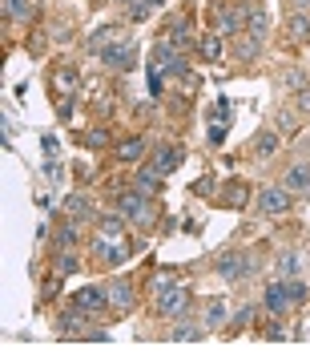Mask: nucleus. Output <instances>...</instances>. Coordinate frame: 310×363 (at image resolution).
<instances>
[{"instance_id":"obj_1","label":"nucleus","mask_w":310,"mask_h":363,"mask_svg":"<svg viewBox=\"0 0 310 363\" xmlns=\"http://www.w3.org/2000/svg\"><path fill=\"white\" fill-rule=\"evenodd\" d=\"M117 206H121V214H125L133 226H154V222H157L154 198L142 194V190H121V194H117Z\"/></svg>"},{"instance_id":"obj_2","label":"nucleus","mask_w":310,"mask_h":363,"mask_svg":"<svg viewBox=\"0 0 310 363\" xmlns=\"http://www.w3.org/2000/svg\"><path fill=\"white\" fill-rule=\"evenodd\" d=\"M246 21H250V4L230 0V4H222L218 13H214V33H222V37H242Z\"/></svg>"},{"instance_id":"obj_3","label":"nucleus","mask_w":310,"mask_h":363,"mask_svg":"<svg viewBox=\"0 0 310 363\" xmlns=\"http://www.w3.org/2000/svg\"><path fill=\"white\" fill-rule=\"evenodd\" d=\"M254 202H258V210L266 218H282V214H290V206H294V194H290L286 186H266V190L254 194Z\"/></svg>"},{"instance_id":"obj_4","label":"nucleus","mask_w":310,"mask_h":363,"mask_svg":"<svg viewBox=\"0 0 310 363\" xmlns=\"http://www.w3.org/2000/svg\"><path fill=\"white\" fill-rule=\"evenodd\" d=\"M154 295H157V311L166 315V319L169 315H185V307H190V291L178 283H161Z\"/></svg>"},{"instance_id":"obj_5","label":"nucleus","mask_w":310,"mask_h":363,"mask_svg":"<svg viewBox=\"0 0 310 363\" xmlns=\"http://www.w3.org/2000/svg\"><path fill=\"white\" fill-rule=\"evenodd\" d=\"M93 259L101 262V267H121V262L130 259V242H125V238H105V234H97Z\"/></svg>"},{"instance_id":"obj_6","label":"nucleus","mask_w":310,"mask_h":363,"mask_svg":"<svg viewBox=\"0 0 310 363\" xmlns=\"http://www.w3.org/2000/svg\"><path fill=\"white\" fill-rule=\"evenodd\" d=\"M214 271L222 274V279H246V274H254V259L246 255V250H226L218 262H214Z\"/></svg>"},{"instance_id":"obj_7","label":"nucleus","mask_w":310,"mask_h":363,"mask_svg":"<svg viewBox=\"0 0 310 363\" xmlns=\"http://www.w3.org/2000/svg\"><path fill=\"white\" fill-rule=\"evenodd\" d=\"M105 295H109V307H121V311H133L137 307V286L130 279H113V283L105 286Z\"/></svg>"},{"instance_id":"obj_8","label":"nucleus","mask_w":310,"mask_h":363,"mask_svg":"<svg viewBox=\"0 0 310 363\" xmlns=\"http://www.w3.org/2000/svg\"><path fill=\"white\" fill-rule=\"evenodd\" d=\"M181 162H185V150H181V145H161V150L154 154V162H149V166H154L157 174H173Z\"/></svg>"},{"instance_id":"obj_9","label":"nucleus","mask_w":310,"mask_h":363,"mask_svg":"<svg viewBox=\"0 0 310 363\" xmlns=\"http://www.w3.org/2000/svg\"><path fill=\"white\" fill-rule=\"evenodd\" d=\"M282 186L290 190V194H302V198H310V166H306V162H298V166H290V169H286Z\"/></svg>"},{"instance_id":"obj_10","label":"nucleus","mask_w":310,"mask_h":363,"mask_svg":"<svg viewBox=\"0 0 310 363\" xmlns=\"http://www.w3.org/2000/svg\"><path fill=\"white\" fill-rule=\"evenodd\" d=\"M246 202H250V186H246L242 178H230L226 186H222V206H230V210H242Z\"/></svg>"},{"instance_id":"obj_11","label":"nucleus","mask_w":310,"mask_h":363,"mask_svg":"<svg viewBox=\"0 0 310 363\" xmlns=\"http://www.w3.org/2000/svg\"><path fill=\"white\" fill-rule=\"evenodd\" d=\"M73 303L81 311H101V307H109V295H105V286H81L73 295Z\"/></svg>"},{"instance_id":"obj_12","label":"nucleus","mask_w":310,"mask_h":363,"mask_svg":"<svg viewBox=\"0 0 310 363\" xmlns=\"http://www.w3.org/2000/svg\"><path fill=\"white\" fill-rule=\"evenodd\" d=\"M161 178H166V174H157L154 166H137L133 169V190H142V194L154 198L157 190H161Z\"/></svg>"},{"instance_id":"obj_13","label":"nucleus","mask_w":310,"mask_h":363,"mask_svg":"<svg viewBox=\"0 0 310 363\" xmlns=\"http://www.w3.org/2000/svg\"><path fill=\"white\" fill-rule=\"evenodd\" d=\"M113 157L121 162V166H137V162L145 157V138H125V142L113 150Z\"/></svg>"},{"instance_id":"obj_14","label":"nucleus","mask_w":310,"mask_h":363,"mask_svg":"<svg viewBox=\"0 0 310 363\" xmlns=\"http://www.w3.org/2000/svg\"><path fill=\"white\" fill-rule=\"evenodd\" d=\"M197 57L209 61V65H218L222 61V33H202L197 37Z\"/></svg>"},{"instance_id":"obj_15","label":"nucleus","mask_w":310,"mask_h":363,"mask_svg":"<svg viewBox=\"0 0 310 363\" xmlns=\"http://www.w3.org/2000/svg\"><path fill=\"white\" fill-rule=\"evenodd\" d=\"M286 40H290V45H306L310 40V16L306 13H294L286 21Z\"/></svg>"},{"instance_id":"obj_16","label":"nucleus","mask_w":310,"mask_h":363,"mask_svg":"<svg viewBox=\"0 0 310 363\" xmlns=\"http://www.w3.org/2000/svg\"><path fill=\"white\" fill-rule=\"evenodd\" d=\"M77 65H61L57 69V77H52V85H57V97H73L77 93Z\"/></svg>"},{"instance_id":"obj_17","label":"nucleus","mask_w":310,"mask_h":363,"mask_svg":"<svg viewBox=\"0 0 310 363\" xmlns=\"http://www.w3.org/2000/svg\"><path fill=\"white\" fill-rule=\"evenodd\" d=\"M101 61L109 69H130L133 65V49H130V45H109V49L101 52Z\"/></svg>"},{"instance_id":"obj_18","label":"nucleus","mask_w":310,"mask_h":363,"mask_svg":"<svg viewBox=\"0 0 310 363\" xmlns=\"http://www.w3.org/2000/svg\"><path fill=\"white\" fill-rule=\"evenodd\" d=\"M121 230H125V214H121V210H113V214H97V234H105V238H121Z\"/></svg>"},{"instance_id":"obj_19","label":"nucleus","mask_w":310,"mask_h":363,"mask_svg":"<svg viewBox=\"0 0 310 363\" xmlns=\"http://www.w3.org/2000/svg\"><path fill=\"white\" fill-rule=\"evenodd\" d=\"M262 303H266V307H270L274 315L290 311V298H286V283H270V286H266V295H262Z\"/></svg>"},{"instance_id":"obj_20","label":"nucleus","mask_w":310,"mask_h":363,"mask_svg":"<svg viewBox=\"0 0 310 363\" xmlns=\"http://www.w3.org/2000/svg\"><path fill=\"white\" fill-rule=\"evenodd\" d=\"M246 33L254 40H266L270 37V16H266V9H250V21H246Z\"/></svg>"},{"instance_id":"obj_21","label":"nucleus","mask_w":310,"mask_h":363,"mask_svg":"<svg viewBox=\"0 0 310 363\" xmlns=\"http://www.w3.org/2000/svg\"><path fill=\"white\" fill-rule=\"evenodd\" d=\"M278 271H282L286 279H298V274L306 271V255H298V250H286V255H278Z\"/></svg>"},{"instance_id":"obj_22","label":"nucleus","mask_w":310,"mask_h":363,"mask_svg":"<svg viewBox=\"0 0 310 363\" xmlns=\"http://www.w3.org/2000/svg\"><path fill=\"white\" fill-rule=\"evenodd\" d=\"M250 154L254 157H270V154H278V133L274 130H262L254 142H250Z\"/></svg>"},{"instance_id":"obj_23","label":"nucleus","mask_w":310,"mask_h":363,"mask_svg":"<svg viewBox=\"0 0 310 363\" xmlns=\"http://www.w3.org/2000/svg\"><path fill=\"white\" fill-rule=\"evenodd\" d=\"M230 319V307H226V298H209L206 303V327H222Z\"/></svg>"},{"instance_id":"obj_24","label":"nucleus","mask_w":310,"mask_h":363,"mask_svg":"<svg viewBox=\"0 0 310 363\" xmlns=\"http://www.w3.org/2000/svg\"><path fill=\"white\" fill-rule=\"evenodd\" d=\"M258 49H262V40H254L250 33L234 40V57H238V61H254V57H258Z\"/></svg>"},{"instance_id":"obj_25","label":"nucleus","mask_w":310,"mask_h":363,"mask_svg":"<svg viewBox=\"0 0 310 363\" xmlns=\"http://www.w3.org/2000/svg\"><path fill=\"white\" fill-rule=\"evenodd\" d=\"M65 210L73 214V218H97V214H93V206H89V198H85V194H69V198H65Z\"/></svg>"},{"instance_id":"obj_26","label":"nucleus","mask_w":310,"mask_h":363,"mask_svg":"<svg viewBox=\"0 0 310 363\" xmlns=\"http://www.w3.org/2000/svg\"><path fill=\"white\" fill-rule=\"evenodd\" d=\"M77 267H81V259L73 255V250H61V255H57V262H52V271L61 274V279H69V274H77Z\"/></svg>"},{"instance_id":"obj_27","label":"nucleus","mask_w":310,"mask_h":363,"mask_svg":"<svg viewBox=\"0 0 310 363\" xmlns=\"http://www.w3.org/2000/svg\"><path fill=\"white\" fill-rule=\"evenodd\" d=\"M85 315H89V311H81L77 303H73V311L61 315V331H65V335H73V331H77V335H81V327H85Z\"/></svg>"},{"instance_id":"obj_28","label":"nucleus","mask_w":310,"mask_h":363,"mask_svg":"<svg viewBox=\"0 0 310 363\" xmlns=\"http://www.w3.org/2000/svg\"><path fill=\"white\" fill-rule=\"evenodd\" d=\"M113 37H117V28H97V33H89V40H85V45H89L93 52H105L109 45H113Z\"/></svg>"},{"instance_id":"obj_29","label":"nucleus","mask_w":310,"mask_h":363,"mask_svg":"<svg viewBox=\"0 0 310 363\" xmlns=\"http://www.w3.org/2000/svg\"><path fill=\"white\" fill-rule=\"evenodd\" d=\"M286 298H290V307H298V303H306V279H302V274L286 283Z\"/></svg>"},{"instance_id":"obj_30","label":"nucleus","mask_w":310,"mask_h":363,"mask_svg":"<svg viewBox=\"0 0 310 363\" xmlns=\"http://www.w3.org/2000/svg\"><path fill=\"white\" fill-rule=\"evenodd\" d=\"M77 238H81V230L73 226V222H65V226L57 230V247H61V250H73V247H77Z\"/></svg>"},{"instance_id":"obj_31","label":"nucleus","mask_w":310,"mask_h":363,"mask_svg":"<svg viewBox=\"0 0 310 363\" xmlns=\"http://www.w3.org/2000/svg\"><path fill=\"white\" fill-rule=\"evenodd\" d=\"M274 125L282 133H298V113L294 109H278V113H274Z\"/></svg>"},{"instance_id":"obj_32","label":"nucleus","mask_w":310,"mask_h":363,"mask_svg":"<svg viewBox=\"0 0 310 363\" xmlns=\"http://www.w3.org/2000/svg\"><path fill=\"white\" fill-rule=\"evenodd\" d=\"M0 9H4V21H25L28 16V0H4Z\"/></svg>"},{"instance_id":"obj_33","label":"nucleus","mask_w":310,"mask_h":363,"mask_svg":"<svg viewBox=\"0 0 310 363\" xmlns=\"http://www.w3.org/2000/svg\"><path fill=\"white\" fill-rule=\"evenodd\" d=\"M85 145H89V150H105V145H109V130H105V125H93V130L85 133Z\"/></svg>"},{"instance_id":"obj_34","label":"nucleus","mask_w":310,"mask_h":363,"mask_svg":"<svg viewBox=\"0 0 310 363\" xmlns=\"http://www.w3.org/2000/svg\"><path fill=\"white\" fill-rule=\"evenodd\" d=\"M202 335H206V327H194V323L173 327V339H202Z\"/></svg>"},{"instance_id":"obj_35","label":"nucleus","mask_w":310,"mask_h":363,"mask_svg":"<svg viewBox=\"0 0 310 363\" xmlns=\"http://www.w3.org/2000/svg\"><path fill=\"white\" fill-rule=\"evenodd\" d=\"M149 13H154V4H149V0H133V4H130V21H145Z\"/></svg>"},{"instance_id":"obj_36","label":"nucleus","mask_w":310,"mask_h":363,"mask_svg":"<svg viewBox=\"0 0 310 363\" xmlns=\"http://www.w3.org/2000/svg\"><path fill=\"white\" fill-rule=\"evenodd\" d=\"M214 190H218V182H214V178H202V182L194 186V194H197V198H209Z\"/></svg>"},{"instance_id":"obj_37","label":"nucleus","mask_w":310,"mask_h":363,"mask_svg":"<svg viewBox=\"0 0 310 363\" xmlns=\"http://www.w3.org/2000/svg\"><path fill=\"white\" fill-rule=\"evenodd\" d=\"M282 85H286V89H302V73H298V69H286V77H282Z\"/></svg>"},{"instance_id":"obj_38","label":"nucleus","mask_w":310,"mask_h":363,"mask_svg":"<svg viewBox=\"0 0 310 363\" xmlns=\"http://www.w3.org/2000/svg\"><path fill=\"white\" fill-rule=\"evenodd\" d=\"M294 109H298V113H310V89H298L294 93Z\"/></svg>"},{"instance_id":"obj_39","label":"nucleus","mask_w":310,"mask_h":363,"mask_svg":"<svg viewBox=\"0 0 310 363\" xmlns=\"http://www.w3.org/2000/svg\"><path fill=\"white\" fill-rule=\"evenodd\" d=\"M57 117H61V121H69V117H73V101H69V97H61V101H57Z\"/></svg>"},{"instance_id":"obj_40","label":"nucleus","mask_w":310,"mask_h":363,"mask_svg":"<svg viewBox=\"0 0 310 363\" xmlns=\"http://www.w3.org/2000/svg\"><path fill=\"white\" fill-rule=\"evenodd\" d=\"M57 279H61V274H57ZM57 279H49V283L40 286V298H52V295H57Z\"/></svg>"},{"instance_id":"obj_41","label":"nucleus","mask_w":310,"mask_h":363,"mask_svg":"<svg viewBox=\"0 0 310 363\" xmlns=\"http://www.w3.org/2000/svg\"><path fill=\"white\" fill-rule=\"evenodd\" d=\"M250 319H254V311H250V307H242V311L234 315V323H238V327H246V323H250Z\"/></svg>"},{"instance_id":"obj_42","label":"nucleus","mask_w":310,"mask_h":363,"mask_svg":"<svg viewBox=\"0 0 310 363\" xmlns=\"http://www.w3.org/2000/svg\"><path fill=\"white\" fill-rule=\"evenodd\" d=\"M294 4V13H302V9H310V0H290Z\"/></svg>"},{"instance_id":"obj_43","label":"nucleus","mask_w":310,"mask_h":363,"mask_svg":"<svg viewBox=\"0 0 310 363\" xmlns=\"http://www.w3.org/2000/svg\"><path fill=\"white\" fill-rule=\"evenodd\" d=\"M117 4H133V0H117Z\"/></svg>"},{"instance_id":"obj_44","label":"nucleus","mask_w":310,"mask_h":363,"mask_svg":"<svg viewBox=\"0 0 310 363\" xmlns=\"http://www.w3.org/2000/svg\"><path fill=\"white\" fill-rule=\"evenodd\" d=\"M149 4H161V0H149Z\"/></svg>"},{"instance_id":"obj_45","label":"nucleus","mask_w":310,"mask_h":363,"mask_svg":"<svg viewBox=\"0 0 310 363\" xmlns=\"http://www.w3.org/2000/svg\"><path fill=\"white\" fill-rule=\"evenodd\" d=\"M93 4H101V0H93Z\"/></svg>"}]
</instances>
